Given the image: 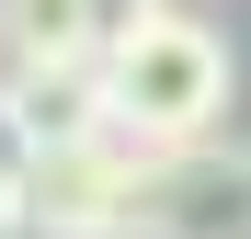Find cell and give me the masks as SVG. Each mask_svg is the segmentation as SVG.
Listing matches in <instances>:
<instances>
[{
	"label": "cell",
	"instance_id": "6da1fadb",
	"mask_svg": "<svg viewBox=\"0 0 251 239\" xmlns=\"http://www.w3.org/2000/svg\"><path fill=\"white\" fill-rule=\"evenodd\" d=\"M103 91H114V137H137V148L217 137V114H228V34L172 12V0H137L103 34Z\"/></svg>",
	"mask_w": 251,
	"mask_h": 239
},
{
	"label": "cell",
	"instance_id": "7a4b0ae2",
	"mask_svg": "<svg viewBox=\"0 0 251 239\" xmlns=\"http://www.w3.org/2000/svg\"><path fill=\"white\" fill-rule=\"evenodd\" d=\"M126 239H251V148L240 137H183L137 159Z\"/></svg>",
	"mask_w": 251,
	"mask_h": 239
},
{
	"label": "cell",
	"instance_id": "3957f363",
	"mask_svg": "<svg viewBox=\"0 0 251 239\" xmlns=\"http://www.w3.org/2000/svg\"><path fill=\"white\" fill-rule=\"evenodd\" d=\"M137 137H57V148H34V171L12 194V217L23 239H126V194H137Z\"/></svg>",
	"mask_w": 251,
	"mask_h": 239
},
{
	"label": "cell",
	"instance_id": "277c9868",
	"mask_svg": "<svg viewBox=\"0 0 251 239\" xmlns=\"http://www.w3.org/2000/svg\"><path fill=\"white\" fill-rule=\"evenodd\" d=\"M114 0H0V57L12 68H80L103 57Z\"/></svg>",
	"mask_w": 251,
	"mask_h": 239
},
{
	"label": "cell",
	"instance_id": "5b68a950",
	"mask_svg": "<svg viewBox=\"0 0 251 239\" xmlns=\"http://www.w3.org/2000/svg\"><path fill=\"white\" fill-rule=\"evenodd\" d=\"M12 103L34 114V137H103L114 126V91H103V57H80V68H12Z\"/></svg>",
	"mask_w": 251,
	"mask_h": 239
},
{
	"label": "cell",
	"instance_id": "8992f818",
	"mask_svg": "<svg viewBox=\"0 0 251 239\" xmlns=\"http://www.w3.org/2000/svg\"><path fill=\"white\" fill-rule=\"evenodd\" d=\"M34 148H46V137H34V114L12 103V80H0V194H23V171H34Z\"/></svg>",
	"mask_w": 251,
	"mask_h": 239
},
{
	"label": "cell",
	"instance_id": "52a82bcc",
	"mask_svg": "<svg viewBox=\"0 0 251 239\" xmlns=\"http://www.w3.org/2000/svg\"><path fill=\"white\" fill-rule=\"evenodd\" d=\"M0 228H12V194H0Z\"/></svg>",
	"mask_w": 251,
	"mask_h": 239
}]
</instances>
